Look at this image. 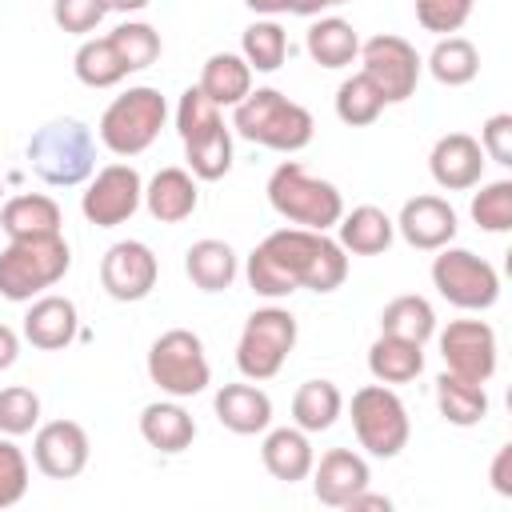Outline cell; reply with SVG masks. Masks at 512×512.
I'll return each mask as SVG.
<instances>
[{
  "mask_svg": "<svg viewBox=\"0 0 512 512\" xmlns=\"http://www.w3.org/2000/svg\"><path fill=\"white\" fill-rule=\"evenodd\" d=\"M248 288L264 300H284L296 288L336 292L348 280V252L328 232L312 228H276L268 232L244 264Z\"/></svg>",
  "mask_w": 512,
  "mask_h": 512,
  "instance_id": "6da1fadb",
  "label": "cell"
},
{
  "mask_svg": "<svg viewBox=\"0 0 512 512\" xmlns=\"http://www.w3.org/2000/svg\"><path fill=\"white\" fill-rule=\"evenodd\" d=\"M232 132L272 152H300L312 144L316 120L304 104L288 100L280 88H256L232 108Z\"/></svg>",
  "mask_w": 512,
  "mask_h": 512,
  "instance_id": "7a4b0ae2",
  "label": "cell"
},
{
  "mask_svg": "<svg viewBox=\"0 0 512 512\" xmlns=\"http://www.w3.org/2000/svg\"><path fill=\"white\" fill-rule=\"evenodd\" d=\"M268 204L276 216H284L296 228H312V232H328L336 228V220L344 216V196L332 180L312 176L300 160H284L272 168L268 176Z\"/></svg>",
  "mask_w": 512,
  "mask_h": 512,
  "instance_id": "3957f363",
  "label": "cell"
},
{
  "mask_svg": "<svg viewBox=\"0 0 512 512\" xmlns=\"http://www.w3.org/2000/svg\"><path fill=\"white\" fill-rule=\"evenodd\" d=\"M28 164L48 188H76L96 172V140L80 120H48L28 140Z\"/></svg>",
  "mask_w": 512,
  "mask_h": 512,
  "instance_id": "277c9868",
  "label": "cell"
},
{
  "mask_svg": "<svg viewBox=\"0 0 512 512\" xmlns=\"http://www.w3.org/2000/svg\"><path fill=\"white\" fill-rule=\"evenodd\" d=\"M68 268H72V252L60 232L8 240V248L0 252V296L16 304L36 300L52 284H60Z\"/></svg>",
  "mask_w": 512,
  "mask_h": 512,
  "instance_id": "5b68a950",
  "label": "cell"
},
{
  "mask_svg": "<svg viewBox=\"0 0 512 512\" xmlns=\"http://www.w3.org/2000/svg\"><path fill=\"white\" fill-rule=\"evenodd\" d=\"M164 120H168V104H164L160 88L136 84V88L120 92L104 108V116H100V144L112 156H140L160 136Z\"/></svg>",
  "mask_w": 512,
  "mask_h": 512,
  "instance_id": "8992f818",
  "label": "cell"
},
{
  "mask_svg": "<svg viewBox=\"0 0 512 512\" xmlns=\"http://www.w3.org/2000/svg\"><path fill=\"white\" fill-rule=\"evenodd\" d=\"M148 380L172 400L200 396L212 384V364L204 356V340L188 328H168L148 348Z\"/></svg>",
  "mask_w": 512,
  "mask_h": 512,
  "instance_id": "52a82bcc",
  "label": "cell"
},
{
  "mask_svg": "<svg viewBox=\"0 0 512 512\" xmlns=\"http://www.w3.org/2000/svg\"><path fill=\"white\" fill-rule=\"evenodd\" d=\"M352 432L368 456H376V460L400 456L412 436L404 400L380 380L364 384L360 392H352Z\"/></svg>",
  "mask_w": 512,
  "mask_h": 512,
  "instance_id": "ba28073f",
  "label": "cell"
},
{
  "mask_svg": "<svg viewBox=\"0 0 512 512\" xmlns=\"http://www.w3.org/2000/svg\"><path fill=\"white\" fill-rule=\"evenodd\" d=\"M292 348H296V316L288 308H280V304L256 308L244 320V332L236 340V368L252 384L272 380L284 368Z\"/></svg>",
  "mask_w": 512,
  "mask_h": 512,
  "instance_id": "9c48e42d",
  "label": "cell"
},
{
  "mask_svg": "<svg viewBox=\"0 0 512 512\" xmlns=\"http://www.w3.org/2000/svg\"><path fill=\"white\" fill-rule=\"evenodd\" d=\"M432 288L460 312H484L500 300V272L468 248L444 244L432 260Z\"/></svg>",
  "mask_w": 512,
  "mask_h": 512,
  "instance_id": "30bf717a",
  "label": "cell"
},
{
  "mask_svg": "<svg viewBox=\"0 0 512 512\" xmlns=\"http://www.w3.org/2000/svg\"><path fill=\"white\" fill-rule=\"evenodd\" d=\"M360 64H364L360 72L376 84L384 104H404L416 92L420 72H424L420 52L404 36H392V32H380V36L364 40L360 44Z\"/></svg>",
  "mask_w": 512,
  "mask_h": 512,
  "instance_id": "8fae6325",
  "label": "cell"
},
{
  "mask_svg": "<svg viewBox=\"0 0 512 512\" xmlns=\"http://www.w3.org/2000/svg\"><path fill=\"white\" fill-rule=\"evenodd\" d=\"M140 204H144V180L132 164H104L80 196V212L96 228H116L132 220Z\"/></svg>",
  "mask_w": 512,
  "mask_h": 512,
  "instance_id": "7c38bea8",
  "label": "cell"
},
{
  "mask_svg": "<svg viewBox=\"0 0 512 512\" xmlns=\"http://www.w3.org/2000/svg\"><path fill=\"white\" fill-rule=\"evenodd\" d=\"M156 276H160L156 252L144 240H116L100 260V284L120 304L144 300L156 288Z\"/></svg>",
  "mask_w": 512,
  "mask_h": 512,
  "instance_id": "4fadbf2b",
  "label": "cell"
},
{
  "mask_svg": "<svg viewBox=\"0 0 512 512\" xmlns=\"http://www.w3.org/2000/svg\"><path fill=\"white\" fill-rule=\"evenodd\" d=\"M440 356H444L448 372L468 376L476 384H488L492 372H496V356H500L492 324H484V320H452L440 332Z\"/></svg>",
  "mask_w": 512,
  "mask_h": 512,
  "instance_id": "5bb4252c",
  "label": "cell"
},
{
  "mask_svg": "<svg viewBox=\"0 0 512 512\" xmlns=\"http://www.w3.org/2000/svg\"><path fill=\"white\" fill-rule=\"evenodd\" d=\"M88 432L76 420H48L36 428L32 440V464L48 476V480H72L88 468Z\"/></svg>",
  "mask_w": 512,
  "mask_h": 512,
  "instance_id": "9a60e30c",
  "label": "cell"
},
{
  "mask_svg": "<svg viewBox=\"0 0 512 512\" xmlns=\"http://www.w3.org/2000/svg\"><path fill=\"white\" fill-rule=\"evenodd\" d=\"M484 148L476 136L468 132H444L432 152H428V172L440 188L448 192H464V188H476L484 180Z\"/></svg>",
  "mask_w": 512,
  "mask_h": 512,
  "instance_id": "2e32d148",
  "label": "cell"
},
{
  "mask_svg": "<svg viewBox=\"0 0 512 512\" xmlns=\"http://www.w3.org/2000/svg\"><path fill=\"white\" fill-rule=\"evenodd\" d=\"M456 228H460L456 208L444 196H412V200H404V208L396 216V232L420 252H436V248L452 244Z\"/></svg>",
  "mask_w": 512,
  "mask_h": 512,
  "instance_id": "e0dca14e",
  "label": "cell"
},
{
  "mask_svg": "<svg viewBox=\"0 0 512 512\" xmlns=\"http://www.w3.org/2000/svg\"><path fill=\"white\" fill-rule=\"evenodd\" d=\"M312 492L320 504L328 508H344L356 492H364L372 484V472H368V460L352 448H328L320 456V464H312Z\"/></svg>",
  "mask_w": 512,
  "mask_h": 512,
  "instance_id": "ac0fdd59",
  "label": "cell"
},
{
  "mask_svg": "<svg viewBox=\"0 0 512 512\" xmlns=\"http://www.w3.org/2000/svg\"><path fill=\"white\" fill-rule=\"evenodd\" d=\"M80 316L68 296H36L24 312V340L40 352H60L76 340Z\"/></svg>",
  "mask_w": 512,
  "mask_h": 512,
  "instance_id": "d6986e66",
  "label": "cell"
},
{
  "mask_svg": "<svg viewBox=\"0 0 512 512\" xmlns=\"http://www.w3.org/2000/svg\"><path fill=\"white\" fill-rule=\"evenodd\" d=\"M196 204H200V188H196V176L188 168H160L144 184V208L160 224L188 220L196 212Z\"/></svg>",
  "mask_w": 512,
  "mask_h": 512,
  "instance_id": "ffe728a7",
  "label": "cell"
},
{
  "mask_svg": "<svg viewBox=\"0 0 512 512\" xmlns=\"http://www.w3.org/2000/svg\"><path fill=\"white\" fill-rule=\"evenodd\" d=\"M212 408H216V420L236 436H256L272 424V400L256 384H224L212 396Z\"/></svg>",
  "mask_w": 512,
  "mask_h": 512,
  "instance_id": "44dd1931",
  "label": "cell"
},
{
  "mask_svg": "<svg viewBox=\"0 0 512 512\" xmlns=\"http://www.w3.org/2000/svg\"><path fill=\"white\" fill-rule=\"evenodd\" d=\"M260 460L268 468L272 480H284V484H296L312 472L316 464V452H312V440L304 428H264V444H260Z\"/></svg>",
  "mask_w": 512,
  "mask_h": 512,
  "instance_id": "7402d4cb",
  "label": "cell"
},
{
  "mask_svg": "<svg viewBox=\"0 0 512 512\" xmlns=\"http://www.w3.org/2000/svg\"><path fill=\"white\" fill-rule=\"evenodd\" d=\"M140 436H144L148 448H156V452H164V456H176V452L192 448V440H196V420H192L188 408L176 404V400H152V404H144V412H140Z\"/></svg>",
  "mask_w": 512,
  "mask_h": 512,
  "instance_id": "603a6c76",
  "label": "cell"
},
{
  "mask_svg": "<svg viewBox=\"0 0 512 512\" xmlns=\"http://www.w3.org/2000/svg\"><path fill=\"white\" fill-rule=\"evenodd\" d=\"M336 232H340V248L352 252V256H380L392 248L396 240V220L376 208V204H360L352 212H344L336 220Z\"/></svg>",
  "mask_w": 512,
  "mask_h": 512,
  "instance_id": "cb8c5ba5",
  "label": "cell"
},
{
  "mask_svg": "<svg viewBox=\"0 0 512 512\" xmlns=\"http://www.w3.org/2000/svg\"><path fill=\"white\" fill-rule=\"evenodd\" d=\"M64 224L60 204L44 192H20L12 200H4L0 208V228L8 232V240H24V236H56Z\"/></svg>",
  "mask_w": 512,
  "mask_h": 512,
  "instance_id": "d4e9b609",
  "label": "cell"
},
{
  "mask_svg": "<svg viewBox=\"0 0 512 512\" xmlns=\"http://www.w3.org/2000/svg\"><path fill=\"white\" fill-rule=\"evenodd\" d=\"M212 104L220 108H236L248 92H252V68L244 56L236 52H212L200 68V84H196Z\"/></svg>",
  "mask_w": 512,
  "mask_h": 512,
  "instance_id": "484cf974",
  "label": "cell"
},
{
  "mask_svg": "<svg viewBox=\"0 0 512 512\" xmlns=\"http://www.w3.org/2000/svg\"><path fill=\"white\" fill-rule=\"evenodd\" d=\"M368 372L380 384H408V380H416L424 372V344L392 336V332H380L372 340V348H368Z\"/></svg>",
  "mask_w": 512,
  "mask_h": 512,
  "instance_id": "4316f807",
  "label": "cell"
},
{
  "mask_svg": "<svg viewBox=\"0 0 512 512\" xmlns=\"http://www.w3.org/2000/svg\"><path fill=\"white\" fill-rule=\"evenodd\" d=\"M304 48L320 68H348L360 56V36L344 16H316L304 36Z\"/></svg>",
  "mask_w": 512,
  "mask_h": 512,
  "instance_id": "83f0119b",
  "label": "cell"
},
{
  "mask_svg": "<svg viewBox=\"0 0 512 512\" xmlns=\"http://www.w3.org/2000/svg\"><path fill=\"white\" fill-rule=\"evenodd\" d=\"M184 272H188V280H192L200 292H224V288H232L240 264H236L232 244L208 236V240H196V244L184 252Z\"/></svg>",
  "mask_w": 512,
  "mask_h": 512,
  "instance_id": "f1b7e54d",
  "label": "cell"
},
{
  "mask_svg": "<svg viewBox=\"0 0 512 512\" xmlns=\"http://www.w3.org/2000/svg\"><path fill=\"white\" fill-rule=\"evenodd\" d=\"M436 408H440V416L448 424L472 428V424H480L488 416V392H484V384H476V380L456 376V372L444 368L436 376Z\"/></svg>",
  "mask_w": 512,
  "mask_h": 512,
  "instance_id": "f546056e",
  "label": "cell"
},
{
  "mask_svg": "<svg viewBox=\"0 0 512 512\" xmlns=\"http://www.w3.org/2000/svg\"><path fill=\"white\" fill-rule=\"evenodd\" d=\"M344 412V392L332 380H304L292 396V420L296 428L312 432H328Z\"/></svg>",
  "mask_w": 512,
  "mask_h": 512,
  "instance_id": "4dcf8cb0",
  "label": "cell"
},
{
  "mask_svg": "<svg viewBox=\"0 0 512 512\" xmlns=\"http://www.w3.org/2000/svg\"><path fill=\"white\" fill-rule=\"evenodd\" d=\"M424 68L444 84V88H464V84H472L476 80V72H480V52H476V44L468 40V36H440L436 40V48L428 52V60H424Z\"/></svg>",
  "mask_w": 512,
  "mask_h": 512,
  "instance_id": "1f68e13d",
  "label": "cell"
},
{
  "mask_svg": "<svg viewBox=\"0 0 512 512\" xmlns=\"http://www.w3.org/2000/svg\"><path fill=\"white\" fill-rule=\"evenodd\" d=\"M72 68H76V80L88 84V88H116V84L128 76L124 60H120V52L112 48L108 36H88V40L76 48Z\"/></svg>",
  "mask_w": 512,
  "mask_h": 512,
  "instance_id": "d6a6232c",
  "label": "cell"
},
{
  "mask_svg": "<svg viewBox=\"0 0 512 512\" xmlns=\"http://www.w3.org/2000/svg\"><path fill=\"white\" fill-rule=\"evenodd\" d=\"M380 332H392V336H404V340H416V344H428L436 336V312L424 296L408 292V296H396L384 304L380 312Z\"/></svg>",
  "mask_w": 512,
  "mask_h": 512,
  "instance_id": "836d02e7",
  "label": "cell"
},
{
  "mask_svg": "<svg viewBox=\"0 0 512 512\" xmlns=\"http://www.w3.org/2000/svg\"><path fill=\"white\" fill-rule=\"evenodd\" d=\"M240 56L248 60L252 72H276L288 60V32L272 16L252 20L240 36Z\"/></svg>",
  "mask_w": 512,
  "mask_h": 512,
  "instance_id": "e575fe53",
  "label": "cell"
},
{
  "mask_svg": "<svg viewBox=\"0 0 512 512\" xmlns=\"http://www.w3.org/2000/svg\"><path fill=\"white\" fill-rule=\"evenodd\" d=\"M184 160H188V172L196 180H220V176H228V168H232V128L216 124L204 136L184 140Z\"/></svg>",
  "mask_w": 512,
  "mask_h": 512,
  "instance_id": "d590c367",
  "label": "cell"
},
{
  "mask_svg": "<svg viewBox=\"0 0 512 512\" xmlns=\"http://www.w3.org/2000/svg\"><path fill=\"white\" fill-rule=\"evenodd\" d=\"M108 40H112V48L120 52V60H124V68L128 72H144V68H152L156 60H160V32L152 28V24H144V20H124V24H116L112 32H108Z\"/></svg>",
  "mask_w": 512,
  "mask_h": 512,
  "instance_id": "8d00e7d4",
  "label": "cell"
},
{
  "mask_svg": "<svg viewBox=\"0 0 512 512\" xmlns=\"http://www.w3.org/2000/svg\"><path fill=\"white\" fill-rule=\"evenodd\" d=\"M380 112H384V96L376 92V84H372L364 72L348 76V80L336 88V116H340L348 128H368V124H376Z\"/></svg>",
  "mask_w": 512,
  "mask_h": 512,
  "instance_id": "74e56055",
  "label": "cell"
},
{
  "mask_svg": "<svg viewBox=\"0 0 512 512\" xmlns=\"http://www.w3.org/2000/svg\"><path fill=\"white\" fill-rule=\"evenodd\" d=\"M472 220L484 232H508L512 228V180H492L480 184V192L472 196Z\"/></svg>",
  "mask_w": 512,
  "mask_h": 512,
  "instance_id": "f35d334b",
  "label": "cell"
},
{
  "mask_svg": "<svg viewBox=\"0 0 512 512\" xmlns=\"http://www.w3.org/2000/svg\"><path fill=\"white\" fill-rule=\"evenodd\" d=\"M40 424V396L24 384L0 388V432L4 436H28Z\"/></svg>",
  "mask_w": 512,
  "mask_h": 512,
  "instance_id": "ab89813d",
  "label": "cell"
},
{
  "mask_svg": "<svg viewBox=\"0 0 512 512\" xmlns=\"http://www.w3.org/2000/svg\"><path fill=\"white\" fill-rule=\"evenodd\" d=\"M216 124H224L220 120V104H212L200 88H184V96L176 104V132H180V140H196V136L212 132Z\"/></svg>",
  "mask_w": 512,
  "mask_h": 512,
  "instance_id": "60d3db41",
  "label": "cell"
},
{
  "mask_svg": "<svg viewBox=\"0 0 512 512\" xmlns=\"http://www.w3.org/2000/svg\"><path fill=\"white\" fill-rule=\"evenodd\" d=\"M476 0H416V24L436 36H452L468 24Z\"/></svg>",
  "mask_w": 512,
  "mask_h": 512,
  "instance_id": "b9f144b4",
  "label": "cell"
},
{
  "mask_svg": "<svg viewBox=\"0 0 512 512\" xmlns=\"http://www.w3.org/2000/svg\"><path fill=\"white\" fill-rule=\"evenodd\" d=\"M28 492V456L16 448V436H0V512L20 504Z\"/></svg>",
  "mask_w": 512,
  "mask_h": 512,
  "instance_id": "7bdbcfd3",
  "label": "cell"
},
{
  "mask_svg": "<svg viewBox=\"0 0 512 512\" xmlns=\"http://www.w3.org/2000/svg\"><path fill=\"white\" fill-rule=\"evenodd\" d=\"M104 0H52V20L56 28L72 32V36H88L100 20H104Z\"/></svg>",
  "mask_w": 512,
  "mask_h": 512,
  "instance_id": "ee69618b",
  "label": "cell"
},
{
  "mask_svg": "<svg viewBox=\"0 0 512 512\" xmlns=\"http://www.w3.org/2000/svg\"><path fill=\"white\" fill-rule=\"evenodd\" d=\"M480 148H484V160H496V164H512V112H496L484 120L480 128Z\"/></svg>",
  "mask_w": 512,
  "mask_h": 512,
  "instance_id": "f6af8a7d",
  "label": "cell"
},
{
  "mask_svg": "<svg viewBox=\"0 0 512 512\" xmlns=\"http://www.w3.org/2000/svg\"><path fill=\"white\" fill-rule=\"evenodd\" d=\"M488 476H492V488H496L500 496H512V444H500V452H496Z\"/></svg>",
  "mask_w": 512,
  "mask_h": 512,
  "instance_id": "bcb514c9",
  "label": "cell"
},
{
  "mask_svg": "<svg viewBox=\"0 0 512 512\" xmlns=\"http://www.w3.org/2000/svg\"><path fill=\"white\" fill-rule=\"evenodd\" d=\"M344 508H348V512H392V500L380 496V492H372V488H364V492H356Z\"/></svg>",
  "mask_w": 512,
  "mask_h": 512,
  "instance_id": "7dc6e473",
  "label": "cell"
},
{
  "mask_svg": "<svg viewBox=\"0 0 512 512\" xmlns=\"http://www.w3.org/2000/svg\"><path fill=\"white\" fill-rule=\"evenodd\" d=\"M16 356H20V336H16L8 324H0V372H4V368H12V364H16Z\"/></svg>",
  "mask_w": 512,
  "mask_h": 512,
  "instance_id": "c3c4849f",
  "label": "cell"
},
{
  "mask_svg": "<svg viewBox=\"0 0 512 512\" xmlns=\"http://www.w3.org/2000/svg\"><path fill=\"white\" fill-rule=\"evenodd\" d=\"M324 8H332V0H284V12L292 16H320Z\"/></svg>",
  "mask_w": 512,
  "mask_h": 512,
  "instance_id": "681fc988",
  "label": "cell"
},
{
  "mask_svg": "<svg viewBox=\"0 0 512 512\" xmlns=\"http://www.w3.org/2000/svg\"><path fill=\"white\" fill-rule=\"evenodd\" d=\"M256 16H276V12H284V0H244Z\"/></svg>",
  "mask_w": 512,
  "mask_h": 512,
  "instance_id": "f907efd6",
  "label": "cell"
},
{
  "mask_svg": "<svg viewBox=\"0 0 512 512\" xmlns=\"http://www.w3.org/2000/svg\"><path fill=\"white\" fill-rule=\"evenodd\" d=\"M152 0H104V8L108 12H140V8H148Z\"/></svg>",
  "mask_w": 512,
  "mask_h": 512,
  "instance_id": "816d5d0a",
  "label": "cell"
},
{
  "mask_svg": "<svg viewBox=\"0 0 512 512\" xmlns=\"http://www.w3.org/2000/svg\"><path fill=\"white\" fill-rule=\"evenodd\" d=\"M332 4H348V0H332Z\"/></svg>",
  "mask_w": 512,
  "mask_h": 512,
  "instance_id": "f5cc1de1",
  "label": "cell"
},
{
  "mask_svg": "<svg viewBox=\"0 0 512 512\" xmlns=\"http://www.w3.org/2000/svg\"><path fill=\"white\" fill-rule=\"evenodd\" d=\"M0 196H4V184H0Z\"/></svg>",
  "mask_w": 512,
  "mask_h": 512,
  "instance_id": "db71d44e",
  "label": "cell"
}]
</instances>
